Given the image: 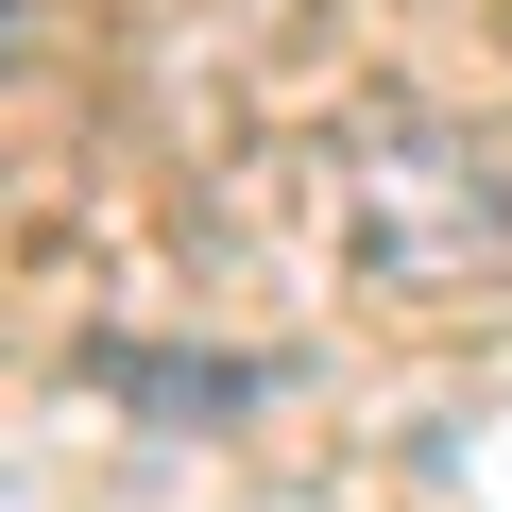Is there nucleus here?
Wrapping results in <instances>:
<instances>
[{"label":"nucleus","mask_w":512,"mask_h":512,"mask_svg":"<svg viewBox=\"0 0 512 512\" xmlns=\"http://www.w3.org/2000/svg\"><path fill=\"white\" fill-rule=\"evenodd\" d=\"M18 52H35V0H0V69H18Z\"/></svg>","instance_id":"nucleus-2"},{"label":"nucleus","mask_w":512,"mask_h":512,"mask_svg":"<svg viewBox=\"0 0 512 512\" xmlns=\"http://www.w3.org/2000/svg\"><path fill=\"white\" fill-rule=\"evenodd\" d=\"M342 256L410 308H461V291L512 274V171L444 120H393V137L342 154Z\"/></svg>","instance_id":"nucleus-1"}]
</instances>
